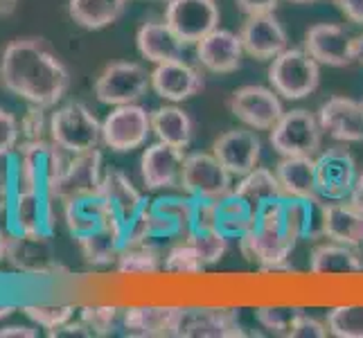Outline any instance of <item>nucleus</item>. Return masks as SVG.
<instances>
[{
	"label": "nucleus",
	"mask_w": 363,
	"mask_h": 338,
	"mask_svg": "<svg viewBox=\"0 0 363 338\" xmlns=\"http://www.w3.org/2000/svg\"><path fill=\"white\" fill-rule=\"evenodd\" d=\"M0 84L28 104L52 108L70 89V72L45 39L25 36L0 55Z\"/></svg>",
	"instance_id": "obj_1"
},
{
	"label": "nucleus",
	"mask_w": 363,
	"mask_h": 338,
	"mask_svg": "<svg viewBox=\"0 0 363 338\" xmlns=\"http://www.w3.org/2000/svg\"><path fill=\"white\" fill-rule=\"evenodd\" d=\"M284 196L262 205L255 212L253 228L240 240L244 257L257 264L262 271L289 269L286 259L298 244L284 223Z\"/></svg>",
	"instance_id": "obj_2"
},
{
	"label": "nucleus",
	"mask_w": 363,
	"mask_h": 338,
	"mask_svg": "<svg viewBox=\"0 0 363 338\" xmlns=\"http://www.w3.org/2000/svg\"><path fill=\"white\" fill-rule=\"evenodd\" d=\"M99 194L111 208L118 228L122 232L124 246L147 242L145 240V217L149 210V201L138 192V187L118 169H108L102 176Z\"/></svg>",
	"instance_id": "obj_3"
},
{
	"label": "nucleus",
	"mask_w": 363,
	"mask_h": 338,
	"mask_svg": "<svg viewBox=\"0 0 363 338\" xmlns=\"http://www.w3.org/2000/svg\"><path fill=\"white\" fill-rule=\"evenodd\" d=\"M50 140L68 154H86L102 145V122L82 102H68L50 116Z\"/></svg>",
	"instance_id": "obj_4"
},
{
	"label": "nucleus",
	"mask_w": 363,
	"mask_h": 338,
	"mask_svg": "<svg viewBox=\"0 0 363 338\" xmlns=\"http://www.w3.org/2000/svg\"><path fill=\"white\" fill-rule=\"evenodd\" d=\"M318 66V61L309 57L305 50L286 47L275 59H271L269 81L273 91L284 99H305L320 84Z\"/></svg>",
	"instance_id": "obj_5"
},
{
	"label": "nucleus",
	"mask_w": 363,
	"mask_h": 338,
	"mask_svg": "<svg viewBox=\"0 0 363 338\" xmlns=\"http://www.w3.org/2000/svg\"><path fill=\"white\" fill-rule=\"evenodd\" d=\"M323 140L318 116L305 108L284 111V116L271 129L269 142L280 156H316Z\"/></svg>",
	"instance_id": "obj_6"
},
{
	"label": "nucleus",
	"mask_w": 363,
	"mask_h": 338,
	"mask_svg": "<svg viewBox=\"0 0 363 338\" xmlns=\"http://www.w3.org/2000/svg\"><path fill=\"white\" fill-rule=\"evenodd\" d=\"M149 89H152V72H147L135 61H116L99 72L95 97L106 106H122L135 104Z\"/></svg>",
	"instance_id": "obj_7"
},
{
	"label": "nucleus",
	"mask_w": 363,
	"mask_h": 338,
	"mask_svg": "<svg viewBox=\"0 0 363 338\" xmlns=\"http://www.w3.org/2000/svg\"><path fill=\"white\" fill-rule=\"evenodd\" d=\"M194 196H160L149 201L145 217V240H185L194 225Z\"/></svg>",
	"instance_id": "obj_8"
},
{
	"label": "nucleus",
	"mask_w": 363,
	"mask_h": 338,
	"mask_svg": "<svg viewBox=\"0 0 363 338\" xmlns=\"http://www.w3.org/2000/svg\"><path fill=\"white\" fill-rule=\"evenodd\" d=\"M152 133V118L140 104L116 106L102 122V142L116 154L140 149Z\"/></svg>",
	"instance_id": "obj_9"
},
{
	"label": "nucleus",
	"mask_w": 363,
	"mask_h": 338,
	"mask_svg": "<svg viewBox=\"0 0 363 338\" xmlns=\"http://www.w3.org/2000/svg\"><path fill=\"white\" fill-rule=\"evenodd\" d=\"M181 187L190 196L203 201H219L235 190L233 174L221 165L215 154L185 156Z\"/></svg>",
	"instance_id": "obj_10"
},
{
	"label": "nucleus",
	"mask_w": 363,
	"mask_h": 338,
	"mask_svg": "<svg viewBox=\"0 0 363 338\" xmlns=\"http://www.w3.org/2000/svg\"><path fill=\"white\" fill-rule=\"evenodd\" d=\"M359 179L357 160L345 147H332L316 158V192L323 201H345Z\"/></svg>",
	"instance_id": "obj_11"
},
{
	"label": "nucleus",
	"mask_w": 363,
	"mask_h": 338,
	"mask_svg": "<svg viewBox=\"0 0 363 338\" xmlns=\"http://www.w3.org/2000/svg\"><path fill=\"white\" fill-rule=\"evenodd\" d=\"M219 7L215 0H167L165 23L187 45L201 41L219 28Z\"/></svg>",
	"instance_id": "obj_12"
},
{
	"label": "nucleus",
	"mask_w": 363,
	"mask_h": 338,
	"mask_svg": "<svg viewBox=\"0 0 363 338\" xmlns=\"http://www.w3.org/2000/svg\"><path fill=\"white\" fill-rule=\"evenodd\" d=\"M55 205L57 198L48 192H11V203L7 210L9 232H39L52 237L55 232Z\"/></svg>",
	"instance_id": "obj_13"
},
{
	"label": "nucleus",
	"mask_w": 363,
	"mask_h": 338,
	"mask_svg": "<svg viewBox=\"0 0 363 338\" xmlns=\"http://www.w3.org/2000/svg\"><path fill=\"white\" fill-rule=\"evenodd\" d=\"M233 116L253 131H271L284 116V106L275 91L264 86H242L230 97Z\"/></svg>",
	"instance_id": "obj_14"
},
{
	"label": "nucleus",
	"mask_w": 363,
	"mask_h": 338,
	"mask_svg": "<svg viewBox=\"0 0 363 338\" xmlns=\"http://www.w3.org/2000/svg\"><path fill=\"white\" fill-rule=\"evenodd\" d=\"M246 336L237 309L183 307L177 338H242Z\"/></svg>",
	"instance_id": "obj_15"
},
{
	"label": "nucleus",
	"mask_w": 363,
	"mask_h": 338,
	"mask_svg": "<svg viewBox=\"0 0 363 338\" xmlns=\"http://www.w3.org/2000/svg\"><path fill=\"white\" fill-rule=\"evenodd\" d=\"M52 237L39 232H9L7 261L25 275H52L59 271Z\"/></svg>",
	"instance_id": "obj_16"
},
{
	"label": "nucleus",
	"mask_w": 363,
	"mask_h": 338,
	"mask_svg": "<svg viewBox=\"0 0 363 338\" xmlns=\"http://www.w3.org/2000/svg\"><path fill=\"white\" fill-rule=\"evenodd\" d=\"M303 50L323 66L343 68L354 61V36H350L341 25L318 23L305 32Z\"/></svg>",
	"instance_id": "obj_17"
},
{
	"label": "nucleus",
	"mask_w": 363,
	"mask_h": 338,
	"mask_svg": "<svg viewBox=\"0 0 363 338\" xmlns=\"http://www.w3.org/2000/svg\"><path fill=\"white\" fill-rule=\"evenodd\" d=\"M102 176L104 171H102V152L99 149H93V152L86 154H70L66 167L55 185L57 201L66 203L70 198L99 192Z\"/></svg>",
	"instance_id": "obj_18"
},
{
	"label": "nucleus",
	"mask_w": 363,
	"mask_h": 338,
	"mask_svg": "<svg viewBox=\"0 0 363 338\" xmlns=\"http://www.w3.org/2000/svg\"><path fill=\"white\" fill-rule=\"evenodd\" d=\"M185 165V149L167 142H154L145 149L140 158V176L147 190H169L181 185Z\"/></svg>",
	"instance_id": "obj_19"
},
{
	"label": "nucleus",
	"mask_w": 363,
	"mask_h": 338,
	"mask_svg": "<svg viewBox=\"0 0 363 338\" xmlns=\"http://www.w3.org/2000/svg\"><path fill=\"white\" fill-rule=\"evenodd\" d=\"M212 154L233 176H246L257 167L262 142L253 129H233L217 137L212 145Z\"/></svg>",
	"instance_id": "obj_20"
},
{
	"label": "nucleus",
	"mask_w": 363,
	"mask_h": 338,
	"mask_svg": "<svg viewBox=\"0 0 363 338\" xmlns=\"http://www.w3.org/2000/svg\"><path fill=\"white\" fill-rule=\"evenodd\" d=\"M183 307H127L122 311V329L138 338H172L179 336Z\"/></svg>",
	"instance_id": "obj_21"
},
{
	"label": "nucleus",
	"mask_w": 363,
	"mask_h": 338,
	"mask_svg": "<svg viewBox=\"0 0 363 338\" xmlns=\"http://www.w3.org/2000/svg\"><path fill=\"white\" fill-rule=\"evenodd\" d=\"M203 74L183 59L158 64L152 70V89L158 97L179 104L203 91Z\"/></svg>",
	"instance_id": "obj_22"
},
{
	"label": "nucleus",
	"mask_w": 363,
	"mask_h": 338,
	"mask_svg": "<svg viewBox=\"0 0 363 338\" xmlns=\"http://www.w3.org/2000/svg\"><path fill=\"white\" fill-rule=\"evenodd\" d=\"M240 39L244 52L257 61H271L286 50V32L275 18V14H255L246 16Z\"/></svg>",
	"instance_id": "obj_23"
},
{
	"label": "nucleus",
	"mask_w": 363,
	"mask_h": 338,
	"mask_svg": "<svg viewBox=\"0 0 363 338\" xmlns=\"http://www.w3.org/2000/svg\"><path fill=\"white\" fill-rule=\"evenodd\" d=\"M196 59L208 72L215 74H230L242 66L244 45L240 34L228 30H212L201 41H196Z\"/></svg>",
	"instance_id": "obj_24"
},
{
	"label": "nucleus",
	"mask_w": 363,
	"mask_h": 338,
	"mask_svg": "<svg viewBox=\"0 0 363 338\" xmlns=\"http://www.w3.org/2000/svg\"><path fill=\"white\" fill-rule=\"evenodd\" d=\"M323 131L339 142H363V102L352 97H330L318 108Z\"/></svg>",
	"instance_id": "obj_25"
},
{
	"label": "nucleus",
	"mask_w": 363,
	"mask_h": 338,
	"mask_svg": "<svg viewBox=\"0 0 363 338\" xmlns=\"http://www.w3.org/2000/svg\"><path fill=\"white\" fill-rule=\"evenodd\" d=\"M64 219L70 235L74 240H82V237H89L97 230L106 228V225H118L113 215H111V208L104 201V196L95 192V194H84L77 198H70L64 203Z\"/></svg>",
	"instance_id": "obj_26"
},
{
	"label": "nucleus",
	"mask_w": 363,
	"mask_h": 338,
	"mask_svg": "<svg viewBox=\"0 0 363 338\" xmlns=\"http://www.w3.org/2000/svg\"><path fill=\"white\" fill-rule=\"evenodd\" d=\"M323 237L347 246H363V212L352 203H323Z\"/></svg>",
	"instance_id": "obj_27"
},
{
	"label": "nucleus",
	"mask_w": 363,
	"mask_h": 338,
	"mask_svg": "<svg viewBox=\"0 0 363 338\" xmlns=\"http://www.w3.org/2000/svg\"><path fill=\"white\" fill-rule=\"evenodd\" d=\"M135 45L138 52L156 66L183 59L185 47V43L174 34L167 23H145L135 34Z\"/></svg>",
	"instance_id": "obj_28"
},
{
	"label": "nucleus",
	"mask_w": 363,
	"mask_h": 338,
	"mask_svg": "<svg viewBox=\"0 0 363 338\" xmlns=\"http://www.w3.org/2000/svg\"><path fill=\"white\" fill-rule=\"evenodd\" d=\"M275 176H278L286 196L318 198L314 156H282L278 167H275Z\"/></svg>",
	"instance_id": "obj_29"
},
{
	"label": "nucleus",
	"mask_w": 363,
	"mask_h": 338,
	"mask_svg": "<svg viewBox=\"0 0 363 338\" xmlns=\"http://www.w3.org/2000/svg\"><path fill=\"white\" fill-rule=\"evenodd\" d=\"M212 223L228 240H242L255 223V208L233 190L212 205Z\"/></svg>",
	"instance_id": "obj_30"
},
{
	"label": "nucleus",
	"mask_w": 363,
	"mask_h": 338,
	"mask_svg": "<svg viewBox=\"0 0 363 338\" xmlns=\"http://www.w3.org/2000/svg\"><path fill=\"white\" fill-rule=\"evenodd\" d=\"M309 271L314 275H352L363 271V259L354 246L328 242L311 250Z\"/></svg>",
	"instance_id": "obj_31"
},
{
	"label": "nucleus",
	"mask_w": 363,
	"mask_h": 338,
	"mask_svg": "<svg viewBox=\"0 0 363 338\" xmlns=\"http://www.w3.org/2000/svg\"><path fill=\"white\" fill-rule=\"evenodd\" d=\"M152 118V133L160 142L187 149L194 135V124L190 116L179 106H160L149 113Z\"/></svg>",
	"instance_id": "obj_32"
},
{
	"label": "nucleus",
	"mask_w": 363,
	"mask_h": 338,
	"mask_svg": "<svg viewBox=\"0 0 363 338\" xmlns=\"http://www.w3.org/2000/svg\"><path fill=\"white\" fill-rule=\"evenodd\" d=\"M127 7V0H70V18L84 30H104L113 25Z\"/></svg>",
	"instance_id": "obj_33"
},
{
	"label": "nucleus",
	"mask_w": 363,
	"mask_h": 338,
	"mask_svg": "<svg viewBox=\"0 0 363 338\" xmlns=\"http://www.w3.org/2000/svg\"><path fill=\"white\" fill-rule=\"evenodd\" d=\"M77 244L84 259L93 266L116 264L124 248V240L118 225H106V228L97 230L89 237H82V240H77Z\"/></svg>",
	"instance_id": "obj_34"
},
{
	"label": "nucleus",
	"mask_w": 363,
	"mask_h": 338,
	"mask_svg": "<svg viewBox=\"0 0 363 338\" xmlns=\"http://www.w3.org/2000/svg\"><path fill=\"white\" fill-rule=\"evenodd\" d=\"M237 194H242L246 201L255 208V212L267 205L269 201H275V198L284 196V190L273 171L264 169V167H255L253 171H248L246 176H242L240 185L235 187Z\"/></svg>",
	"instance_id": "obj_35"
},
{
	"label": "nucleus",
	"mask_w": 363,
	"mask_h": 338,
	"mask_svg": "<svg viewBox=\"0 0 363 338\" xmlns=\"http://www.w3.org/2000/svg\"><path fill=\"white\" fill-rule=\"evenodd\" d=\"M116 266L124 275H152L162 269V257L154 244L138 242L122 248Z\"/></svg>",
	"instance_id": "obj_36"
},
{
	"label": "nucleus",
	"mask_w": 363,
	"mask_h": 338,
	"mask_svg": "<svg viewBox=\"0 0 363 338\" xmlns=\"http://www.w3.org/2000/svg\"><path fill=\"white\" fill-rule=\"evenodd\" d=\"M185 240L196 248V253L206 266H212V264H217V261H221V257L226 255V250H228V242H230L226 235L215 228V225H196V228L190 230V235H187Z\"/></svg>",
	"instance_id": "obj_37"
},
{
	"label": "nucleus",
	"mask_w": 363,
	"mask_h": 338,
	"mask_svg": "<svg viewBox=\"0 0 363 338\" xmlns=\"http://www.w3.org/2000/svg\"><path fill=\"white\" fill-rule=\"evenodd\" d=\"M328 329L339 338H363V305L334 307L328 314Z\"/></svg>",
	"instance_id": "obj_38"
},
{
	"label": "nucleus",
	"mask_w": 363,
	"mask_h": 338,
	"mask_svg": "<svg viewBox=\"0 0 363 338\" xmlns=\"http://www.w3.org/2000/svg\"><path fill=\"white\" fill-rule=\"evenodd\" d=\"M21 311L28 316L34 325H39L43 329H59L66 322H70L77 314L74 305H23Z\"/></svg>",
	"instance_id": "obj_39"
},
{
	"label": "nucleus",
	"mask_w": 363,
	"mask_h": 338,
	"mask_svg": "<svg viewBox=\"0 0 363 338\" xmlns=\"http://www.w3.org/2000/svg\"><path fill=\"white\" fill-rule=\"evenodd\" d=\"M303 314L298 307H257L255 318L264 329H269L275 336H291V329L296 320Z\"/></svg>",
	"instance_id": "obj_40"
},
{
	"label": "nucleus",
	"mask_w": 363,
	"mask_h": 338,
	"mask_svg": "<svg viewBox=\"0 0 363 338\" xmlns=\"http://www.w3.org/2000/svg\"><path fill=\"white\" fill-rule=\"evenodd\" d=\"M162 269L167 273H183V275H192V273H201L206 264L199 257L196 248L187 242L181 240L177 246H172L167 250V255L162 257Z\"/></svg>",
	"instance_id": "obj_41"
},
{
	"label": "nucleus",
	"mask_w": 363,
	"mask_h": 338,
	"mask_svg": "<svg viewBox=\"0 0 363 338\" xmlns=\"http://www.w3.org/2000/svg\"><path fill=\"white\" fill-rule=\"evenodd\" d=\"M122 318V311L113 305H86L79 309V320L89 327L91 336H108Z\"/></svg>",
	"instance_id": "obj_42"
},
{
	"label": "nucleus",
	"mask_w": 363,
	"mask_h": 338,
	"mask_svg": "<svg viewBox=\"0 0 363 338\" xmlns=\"http://www.w3.org/2000/svg\"><path fill=\"white\" fill-rule=\"evenodd\" d=\"M21 142H41L45 135H50V118L45 116L43 106H34L23 113L21 118Z\"/></svg>",
	"instance_id": "obj_43"
},
{
	"label": "nucleus",
	"mask_w": 363,
	"mask_h": 338,
	"mask_svg": "<svg viewBox=\"0 0 363 338\" xmlns=\"http://www.w3.org/2000/svg\"><path fill=\"white\" fill-rule=\"evenodd\" d=\"M21 140V124L9 111L0 108V158H9Z\"/></svg>",
	"instance_id": "obj_44"
},
{
	"label": "nucleus",
	"mask_w": 363,
	"mask_h": 338,
	"mask_svg": "<svg viewBox=\"0 0 363 338\" xmlns=\"http://www.w3.org/2000/svg\"><path fill=\"white\" fill-rule=\"evenodd\" d=\"M328 334H330L328 322H320L318 318L307 316L305 311H303V314H300V318L296 320L289 338H325Z\"/></svg>",
	"instance_id": "obj_45"
},
{
	"label": "nucleus",
	"mask_w": 363,
	"mask_h": 338,
	"mask_svg": "<svg viewBox=\"0 0 363 338\" xmlns=\"http://www.w3.org/2000/svg\"><path fill=\"white\" fill-rule=\"evenodd\" d=\"M240 11H244L246 16H255V14H273L275 7H278V0H235Z\"/></svg>",
	"instance_id": "obj_46"
},
{
	"label": "nucleus",
	"mask_w": 363,
	"mask_h": 338,
	"mask_svg": "<svg viewBox=\"0 0 363 338\" xmlns=\"http://www.w3.org/2000/svg\"><path fill=\"white\" fill-rule=\"evenodd\" d=\"M341 14L357 25H363V0H332Z\"/></svg>",
	"instance_id": "obj_47"
},
{
	"label": "nucleus",
	"mask_w": 363,
	"mask_h": 338,
	"mask_svg": "<svg viewBox=\"0 0 363 338\" xmlns=\"http://www.w3.org/2000/svg\"><path fill=\"white\" fill-rule=\"evenodd\" d=\"M39 332L30 325H7V327H0V338H36Z\"/></svg>",
	"instance_id": "obj_48"
},
{
	"label": "nucleus",
	"mask_w": 363,
	"mask_h": 338,
	"mask_svg": "<svg viewBox=\"0 0 363 338\" xmlns=\"http://www.w3.org/2000/svg\"><path fill=\"white\" fill-rule=\"evenodd\" d=\"M9 203H11V185H9V176H7V171H5V174L0 171V217L7 215Z\"/></svg>",
	"instance_id": "obj_49"
},
{
	"label": "nucleus",
	"mask_w": 363,
	"mask_h": 338,
	"mask_svg": "<svg viewBox=\"0 0 363 338\" xmlns=\"http://www.w3.org/2000/svg\"><path fill=\"white\" fill-rule=\"evenodd\" d=\"M347 201L363 212V174H359V179H357V183L352 187V194H350Z\"/></svg>",
	"instance_id": "obj_50"
},
{
	"label": "nucleus",
	"mask_w": 363,
	"mask_h": 338,
	"mask_svg": "<svg viewBox=\"0 0 363 338\" xmlns=\"http://www.w3.org/2000/svg\"><path fill=\"white\" fill-rule=\"evenodd\" d=\"M7 244H9V230L0 228V261L7 259Z\"/></svg>",
	"instance_id": "obj_51"
},
{
	"label": "nucleus",
	"mask_w": 363,
	"mask_h": 338,
	"mask_svg": "<svg viewBox=\"0 0 363 338\" xmlns=\"http://www.w3.org/2000/svg\"><path fill=\"white\" fill-rule=\"evenodd\" d=\"M18 0H0V16H9L16 9Z\"/></svg>",
	"instance_id": "obj_52"
},
{
	"label": "nucleus",
	"mask_w": 363,
	"mask_h": 338,
	"mask_svg": "<svg viewBox=\"0 0 363 338\" xmlns=\"http://www.w3.org/2000/svg\"><path fill=\"white\" fill-rule=\"evenodd\" d=\"M354 61L363 66V34L354 39Z\"/></svg>",
	"instance_id": "obj_53"
},
{
	"label": "nucleus",
	"mask_w": 363,
	"mask_h": 338,
	"mask_svg": "<svg viewBox=\"0 0 363 338\" xmlns=\"http://www.w3.org/2000/svg\"><path fill=\"white\" fill-rule=\"evenodd\" d=\"M16 311V307L14 305H0V320H5V318H9L11 314Z\"/></svg>",
	"instance_id": "obj_54"
},
{
	"label": "nucleus",
	"mask_w": 363,
	"mask_h": 338,
	"mask_svg": "<svg viewBox=\"0 0 363 338\" xmlns=\"http://www.w3.org/2000/svg\"><path fill=\"white\" fill-rule=\"evenodd\" d=\"M289 3H296V5H309V3H318V0H289Z\"/></svg>",
	"instance_id": "obj_55"
},
{
	"label": "nucleus",
	"mask_w": 363,
	"mask_h": 338,
	"mask_svg": "<svg viewBox=\"0 0 363 338\" xmlns=\"http://www.w3.org/2000/svg\"><path fill=\"white\" fill-rule=\"evenodd\" d=\"M127 3H129V0H127Z\"/></svg>",
	"instance_id": "obj_56"
}]
</instances>
